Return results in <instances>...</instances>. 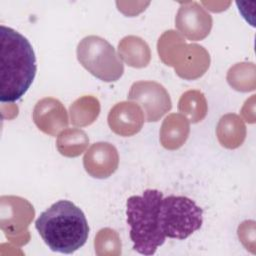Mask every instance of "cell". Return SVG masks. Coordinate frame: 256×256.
Masks as SVG:
<instances>
[{
	"mask_svg": "<svg viewBox=\"0 0 256 256\" xmlns=\"http://www.w3.org/2000/svg\"><path fill=\"white\" fill-rule=\"evenodd\" d=\"M36 56L29 40L18 31L0 26V101L19 100L32 85Z\"/></svg>",
	"mask_w": 256,
	"mask_h": 256,
	"instance_id": "1",
	"label": "cell"
},
{
	"mask_svg": "<svg viewBox=\"0 0 256 256\" xmlns=\"http://www.w3.org/2000/svg\"><path fill=\"white\" fill-rule=\"evenodd\" d=\"M35 228L52 251L63 254L74 253L89 235L85 214L69 200H59L43 211L35 221Z\"/></svg>",
	"mask_w": 256,
	"mask_h": 256,
	"instance_id": "2",
	"label": "cell"
},
{
	"mask_svg": "<svg viewBox=\"0 0 256 256\" xmlns=\"http://www.w3.org/2000/svg\"><path fill=\"white\" fill-rule=\"evenodd\" d=\"M163 193L146 189L142 195H133L126 202L127 224L133 249L142 255H153L164 244L166 237L160 227V204Z\"/></svg>",
	"mask_w": 256,
	"mask_h": 256,
	"instance_id": "3",
	"label": "cell"
},
{
	"mask_svg": "<svg viewBox=\"0 0 256 256\" xmlns=\"http://www.w3.org/2000/svg\"><path fill=\"white\" fill-rule=\"evenodd\" d=\"M159 219L165 237L183 240L201 228L203 210L186 196L169 195L162 198Z\"/></svg>",
	"mask_w": 256,
	"mask_h": 256,
	"instance_id": "4",
	"label": "cell"
},
{
	"mask_svg": "<svg viewBox=\"0 0 256 256\" xmlns=\"http://www.w3.org/2000/svg\"><path fill=\"white\" fill-rule=\"evenodd\" d=\"M77 59L93 76L105 81H117L124 73V65L114 47L104 38L90 35L77 46Z\"/></svg>",
	"mask_w": 256,
	"mask_h": 256,
	"instance_id": "5",
	"label": "cell"
},
{
	"mask_svg": "<svg viewBox=\"0 0 256 256\" xmlns=\"http://www.w3.org/2000/svg\"><path fill=\"white\" fill-rule=\"evenodd\" d=\"M128 98L143 107L148 122L158 121L172 107L169 94L162 85L156 82H135L131 87Z\"/></svg>",
	"mask_w": 256,
	"mask_h": 256,
	"instance_id": "6",
	"label": "cell"
},
{
	"mask_svg": "<svg viewBox=\"0 0 256 256\" xmlns=\"http://www.w3.org/2000/svg\"><path fill=\"white\" fill-rule=\"evenodd\" d=\"M175 25L188 39L201 40L209 34L212 18L198 3L188 2L178 10Z\"/></svg>",
	"mask_w": 256,
	"mask_h": 256,
	"instance_id": "7",
	"label": "cell"
},
{
	"mask_svg": "<svg viewBox=\"0 0 256 256\" xmlns=\"http://www.w3.org/2000/svg\"><path fill=\"white\" fill-rule=\"evenodd\" d=\"M118 165V154L109 143H95L84 156V167L93 177L106 178L112 174Z\"/></svg>",
	"mask_w": 256,
	"mask_h": 256,
	"instance_id": "8",
	"label": "cell"
}]
</instances>
